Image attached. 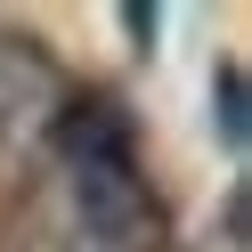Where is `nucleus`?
<instances>
[{"label":"nucleus","instance_id":"nucleus-1","mask_svg":"<svg viewBox=\"0 0 252 252\" xmlns=\"http://www.w3.org/2000/svg\"><path fill=\"white\" fill-rule=\"evenodd\" d=\"M49 147L65 163L73 187V220L98 252H155L163 236V203L147 187V163H138V130L114 98H73L49 114Z\"/></svg>","mask_w":252,"mask_h":252},{"label":"nucleus","instance_id":"nucleus-2","mask_svg":"<svg viewBox=\"0 0 252 252\" xmlns=\"http://www.w3.org/2000/svg\"><path fill=\"white\" fill-rule=\"evenodd\" d=\"M212 130H220V147L244 163V147H252V98H244V65H236V57L212 65Z\"/></svg>","mask_w":252,"mask_h":252}]
</instances>
